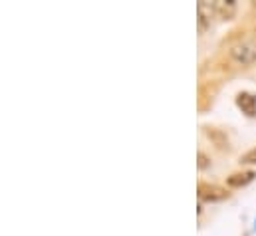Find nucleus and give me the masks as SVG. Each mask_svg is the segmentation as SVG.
Masks as SVG:
<instances>
[{
  "mask_svg": "<svg viewBox=\"0 0 256 236\" xmlns=\"http://www.w3.org/2000/svg\"><path fill=\"white\" fill-rule=\"evenodd\" d=\"M238 163H240V165H256V147H252L250 151H246V153L240 157Z\"/></svg>",
  "mask_w": 256,
  "mask_h": 236,
  "instance_id": "obj_7",
  "label": "nucleus"
},
{
  "mask_svg": "<svg viewBox=\"0 0 256 236\" xmlns=\"http://www.w3.org/2000/svg\"><path fill=\"white\" fill-rule=\"evenodd\" d=\"M228 196L226 188H220L216 184H206V182H198V198L202 202H218L224 200Z\"/></svg>",
  "mask_w": 256,
  "mask_h": 236,
  "instance_id": "obj_2",
  "label": "nucleus"
},
{
  "mask_svg": "<svg viewBox=\"0 0 256 236\" xmlns=\"http://www.w3.org/2000/svg\"><path fill=\"white\" fill-rule=\"evenodd\" d=\"M254 228H256V222H254Z\"/></svg>",
  "mask_w": 256,
  "mask_h": 236,
  "instance_id": "obj_10",
  "label": "nucleus"
},
{
  "mask_svg": "<svg viewBox=\"0 0 256 236\" xmlns=\"http://www.w3.org/2000/svg\"><path fill=\"white\" fill-rule=\"evenodd\" d=\"M236 106L242 110V114H246L248 118L256 116V96L250 92H240L236 96Z\"/></svg>",
  "mask_w": 256,
  "mask_h": 236,
  "instance_id": "obj_4",
  "label": "nucleus"
},
{
  "mask_svg": "<svg viewBox=\"0 0 256 236\" xmlns=\"http://www.w3.org/2000/svg\"><path fill=\"white\" fill-rule=\"evenodd\" d=\"M228 58L242 68L252 66L256 62V38H246V40L232 44L228 50Z\"/></svg>",
  "mask_w": 256,
  "mask_h": 236,
  "instance_id": "obj_1",
  "label": "nucleus"
},
{
  "mask_svg": "<svg viewBox=\"0 0 256 236\" xmlns=\"http://www.w3.org/2000/svg\"><path fill=\"white\" fill-rule=\"evenodd\" d=\"M252 8H254V10H256V2H254V4H252Z\"/></svg>",
  "mask_w": 256,
  "mask_h": 236,
  "instance_id": "obj_9",
  "label": "nucleus"
},
{
  "mask_svg": "<svg viewBox=\"0 0 256 236\" xmlns=\"http://www.w3.org/2000/svg\"><path fill=\"white\" fill-rule=\"evenodd\" d=\"M256 178L254 171H242V173H232L230 177H226V184L232 186V188H240V186H246L248 182H252Z\"/></svg>",
  "mask_w": 256,
  "mask_h": 236,
  "instance_id": "obj_6",
  "label": "nucleus"
},
{
  "mask_svg": "<svg viewBox=\"0 0 256 236\" xmlns=\"http://www.w3.org/2000/svg\"><path fill=\"white\" fill-rule=\"evenodd\" d=\"M196 159H198L196 167H198L200 171H204V169H208V167H210V159H208V157H206L202 151H198V153H196Z\"/></svg>",
  "mask_w": 256,
  "mask_h": 236,
  "instance_id": "obj_8",
  "label": "nucleus"
},
{
  "mask_svg": "<svg viewBox=\"0 0 256 236\" xmlns=\"http://www.w3.org/2000/svg\"><path fill=\"white\" fill-rule=\"evenodd\" d=\"M202 131H204V135L218 147V149H228V137H226V133L222 131V129H218V127H210V125H204L202 127Z\"/></svg>",
  "mask_w": 256,
  "mask_h": 236,
  "instance_id": "obj_5",
  "label": "nucleus"
},
{
  "mask_svg": "<svg viewBox=\"0 0 256 236\" xmlns=\"http://www.w3.org/2000/svg\"><path fill=\"white\" fill-rule=\"evenodd\" d=\"M210 10L222 18V20H230L234 14H236V2L232 0H218V2H212L210 4Z\"/></svg>",
  "mask_w": 256,
  "mask_h": 236,
  "instance_id": "obj_3",
  "label": "nucleus"
}]
</instances>
